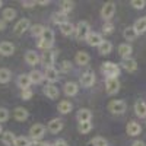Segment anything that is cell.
Returning <instances> with one entry per match:
<instances>
[{
    "instance_id": "obj_1",
    "label": "cell",
    "mask_w": 146,
    "mask_h": 146,
    "mask_svg": "<svg viewBox=\"0 0 146 146\" xmlns=\"http://www.w3.org/2000/svg\"><path fill=\"white\" fill-rule=\"evenodd\" d=\"M54 45V31L51 28H45L44 34L41 35V38L38 41V48L41 50H51Z\"/></svg>"
},
{
    "instance_id": "obj_2",
    "label": "cell",
    "mask_w": 146,
    "mask_h": 146,
    "mask_svg": "<svg viewBox=\"0 0 146 146\" xmlns=\"http://www.w3.org/2000/svg\"><path fill=\"white\" fill-rule=\"evenodd\" d=\"M101 70H102L104 75L107 76V79H111V78H117V79H118L120 72H121L120 66L115 64V63H113V62H105V63H102Z\"/></svg>"
},
{
    "instance_id": "obj_3",
    "label": "cell",
    "mask_w": 146,
    "mask_h": 146,
    "mask_svg": "<svg viewBox=\"0 0 146 146\" xmlns=\"http://www.w3.org/2000/svg\"><path fill=\"white\" fill-rule=\"evenodd\" d=\"M91 32V27H89V23L86 21H80L78 22V25L75 27V32H73V35H75V38L76 40H86V36L89 35Z\"/></svg>"
},
{
    "instance_id": "obj_4",
    "label": "cell",
    "mask_w": 146,
    "mask_h": 146,
    "mask_svg": "<svg viewBox=\"0 0 146 146\" xmlns=\"http://www.w3.org/2000/svg\"><path fill=\"white\" fill-rule=\"evenodd\" d=\"M45 126L44 124H40V123H35V124H32L31 126V129H29V136H31V139L34 140V142H38L40 139H42L44 137V135H45Z\"/></svg>"
},
{
    "instance_id": "obj_5",
    "label": "cell",
    "mask_w": 146,
    "mask_h": 146,
    "mask_svg": "<svg viewBox=\"0 0 146 146\" xmlns=\"http://www.w3.org/2000/svg\"><path fill=\"white\" fill-rule=\"evenodd\" d=\"M115 13V3L114 2H107L102 5L101 7V18L105 21V22H110V19H111Z\"/></svg>"
},
{
    "instance_id": "obj_6",
    "label": "cell",
    "mask_w": 146,
    "mask_h": 146,
    "mask_svg": "<svg viewBox=\"0 0 146 146\" xmlns=\"http://www.w3.org/2000/svg\"><path fill=\"white\" fill-rule=\"evenodd\" d=\"M126 102L121 101V100H113L111 102L108 104V111L113 113V114H123L126 111Z\"/></svg>"
},
{
    "instance_id": "obj_7",
    "label": "cell",
    "mask_w": 146,
    "mask_h": 146,
    "mask_svg": "<svg viewBox=\"0 0 146 146\" xmlns=\"http://www.w3.org/2000/svg\"><path fill=\"white\" fill-rule=\"evenodd\" d=\"M56 53L57 51H54V50H45L42 53V56L40 58H41V63L44 64V67H53L54 60H56Z\"/></svg>"
},
{
    "instance_id": "obj_8",
    "label": "cell",
    "mask_w": 146,
    "mask_h": 146,
    "mask_svg": "<svg viewBox=\"0 0 146 146\" xmlns=\"http://www.w3.org/2000/svg\"><path fill=\"white\" fill-rule=\"evenodd\" d=\"M105 91H107L108 95H115L120 91V80L117 78L107 79V82H105Z\"/></svg>"
},
{
    "instance_id": "obj_9",
    "label": "cell",
    "mask_w": 146,
    "mask_h": 146,
    "mask_svg": "<svg viewBox=\"0 0 146 146\" xmlns=\"http://www.w3.org/2000/svg\"><path fill=\"white\" fill-rule=\"evenodd\" d=\"M94 83H95V73H94V70H88V72L82 73V76H80V85H82L83 88H91Z\"/></svg>"
},
{
    "instance_id": "obj_10",
    "label": "cell",
    "mask_w": 146,
    "mask_h": 146,
    "mask_svg": "<svg viewBox=\"0 0 146 146\" xmlns=\"http://www.w3.org/2000/svg\"><path fill=\"white\" fill-rule=\"evenodd\" d=\"M42 92H44V95L47 96V98H50V100H57L58 95H60V91H58V88L56 86L54 83L45 85V86L42 88Z\"/></svg>"
},
{
    "instance_id": "obj_11",
    "label": "cell",
    "mask_w": 146,
    "mask_h": 146,
    "mask_svg": "<svg viewBox=\"0 0 146 146\" xmlns=\"http://www.w3.org/2000/svg\"><path fill=\"white\" fill-rule=\"evenodd\" d=\"M85 41H86L88 45H91V47H100L101 42L104 41V38H102V35H101V34H98V32H92V31H91Z\"/></svg>"
},
{
    "instance_id": "obj_12",
    "label": "cell",
    "mask_w": 146,
    "mask_h": 146,
    "mask_svg": "<svg viewBox=\"0 0 146 146\" xmlns=\"http://www.w3.org/2000/svg\"><path fill=\"white\" fill-rule=\"evenodd\" d=\"M47 129H48L50 133H53V135L62 131V129H63V120L62 118H53V120H50V121H48V124H47Z\"/></svg>"
},
{
    "instance_id": "obj_13",
    "label": "cell",
    "mask_w": 146,
    "mask_h": 146,
    "mask_svg": "<svg viewBox=\"0 0 146 146\" xmlns=\"http://www.w3.org/2000/svg\"><path fill=\"white\" fill-rule=\"evenodd\" d=\"M58 70L53 66V67H45L44 69V79H47V82L54 83L56 80H58Z\"/></svg>"
},
{
    "instance_id": "obj_14",
    "label": "cell",
    "mask_w": 146,
    "mask_h": 146,
    "mask_svg": "<svg viewBox=\"0 0 146 146\" xmlns=\"http://www.w3.org/2000/svg\"><path fill=\"white\" fill-rule=\"evenodd\" d=\"M29 28H31L29 21H28V19H21V21L16 22V25H15V28H13V32H15L16 35H22L23 32H27Z\"/></svg>"
},
{
    "instance_id": "obj_15",
    "label": "cell",
    "mask_w": 146,
    "mask_h": 146,
    "mask_svg": "<svg viewBox=\"0 0 146 146\" xmlns=\"http://www.w3.org/2000/svg\"><path fill=\"white\" fill-rule=\"evenodd\" d=\"M41 62V58L38 56V53H35L34 50H28L25 53V63L28 66H35V64H38Z\"/></svg>"
},
{
    "instance_id": "obj_16",
    "label": "cell",
    "mask_w": 146,
    "mask_h": 146,
    "mask_svg": "<svg viewBox=\"0 0 146 146\" xmlns=\"http://www.w3.org/2000/svg\"><path fill=\"white\" fill-rule=\"evenodd\" d=\"M126 131H127V135L129 136H139L140 135V131H142V126L139 123H136V121H129V124L126 127Z\"/></svg>"
},
{
    "instance_id": "obj_17",
    "label": "cell",
    "mask_w": 146,
    "mask_h": 146,
    "mask_svg": "<svg viewBox=\"0 0 146 146\" xmlns=\"http://www.w3.org/2000/svg\"><path fill=\"white\" fill-rule=\"evenodd\" d=\"M13 53H15V45L12 44V42H9V41L0 42V54H2V56L9 57V56H12Z\"/></svg>"
},
{
    "instance_id": "obj_18",
    "label": "cell",
    "mask_w": 146,
    "mask_h": 146,
    "mask_svg": "<svg viewBox=\"0 0 146 146\" xmlns=\"http://www.w3.org/2000/svg\"><path fill=\"white\" fill-rule=\"evenodd\" d=\"M117 50H118V54L123 57V60H124V58H130V57H131V53H133V48H131V45H130L129 42L120 44Z\"/></svg>"
},
{
    "instance_id": "obj_19",
    "label": "cell",
    "mask_w": 146,
    "mask_h": 146,
    "mask_svg": "<svg viewBox=\"0 0 146 146\" xmlns=\"http://www.w3.org/2000/svg\"><path fill=\"white\" fill-rule=\"evenodd\" d=\"M16 83H18V86H19L22 91H23V89H29V86H31L29 75H28V73H22V75H19Z\"/></svg>"
},
{
    "instance_id": "obj_20",
    "label": "cell",
    "mask_w": 146,
    "mask_h": 146,
    "mask_svg": "<svg viewBox=\"0 0 146 146\" xmlns=\"http://www.w3.org/2000/svg\"><path fill=\"white\" fill-rule=\"evenodd\" d=\"M63 92H64L67 96H75V95L79 92L78 83H75V82H66L64 86H63Z\"/></svg>"
},
{
    "instance_id": "obj_21",
    "label": "cell",
    "mask_w": 146,
    "mask_h": 146,
    "mask_svg": "<svg viewBox=\"0 0 146 146\" xmlns=\"http://www.w3.org/2000/svg\"><path fill=\"white\" fill-rule=\"evenodd\" d=\"M76 118L79 123H85V121H91L92 120V113H91V110L88 108H80L78 114H76Z\"/></svg>"
},
{
    "instance_id": "obj_22",
    "label": "cell",
    "mask_w": 146,
    "mask_h": 146,
    "mask_svg": "<svg viewBox=\"0 0 146 146\" xmlns=\"http://www.w3.org/2000/svg\"><path fill=\"white\" fill-rule=\"evenodd\" d=\"M13 117H15V120H18V121H25V120L29 117V113H28L27 108L16 107V108L13 110Z\"/></svg>"
},
{
    "instance_id": "obj_23",
    "label": "cell",
    "mask_w": 146,
    "mask_h": 146,
    "mask_svg": "<svg viewBox=\"0 0 146 146\" xmlns=\"http://www.w3.org/2000/svg\"><path fill=\"white\" fill-rule=\"evenodd\" d=\"M121 67H123L124 70H127V72H136L137 70V62L135 58H124L123 62H121Z\"/></svg>"
},
{
    "instance_id": "obj_24",
    "label": "cell",
    "mask_w": 146,
    "mask_h": 146,
    "mask_svg": "<svg viewBox=\"0 0 146 146\" xmlns=\"http://www.w3.org/2000/svg\"><path fill=\"white\" fill-rule=\"evenodd\" d=\"M89 60H91V57L86 51H78L76 56H75V62L79 66H86L89 63Z\"/></svg>"
},
{
    "instance_id": "obj_25",
    "label": "cell",
    "mask_w": 146,
    "mask_h": 146,
    "mask_svg": "<svg viewBox=\"0 0 146 146\" xmlns=\"http://www.w3.org/2000/svg\"><path fill=\"white\" fill-rule=\"evenodd\" d=\"M2 142H3L6 146H15L16 136H15L12 131L6 130V131H3V133H2Z\"/></svg>"
},
{
    "instance_id": "obj_26",
    "label": "cell",
    "mask_w": 146,
    "mask_h": 146,
    "mask_svg": "<svg viewBox=\"0 0 146 146\" xmlns=\"http://www.w3.org/2000/svg\"><path fill=\"white\" fill-rule=\"evenodd\" d=\"M135 113H136L137 117L146 118V102L145 101H142V100L136 101V104H135Z\"/></svg>"
},
{
    "instance_id": "obj_27",
    "label": "cell",
    "mask_w": 146,
    "mask_h": 146,
    "mask_svg": "<svg viewBox=\"0 0 146 146\" xmlns=\"http://www.w3.org/2000/svg\"><path fill=\"white\" fill-rule=\"evenodd\" d=\"M29 79H31V83H35V85H40L42 80H44V73L40 72V70H31L29 73Z\"/></svg>"
},
{
    "instance_id": "obj_28",
    "label": "cell",
    "mask_w": 146,
    "mask_h": 146,
    "mask_svg": "<svg viewBox=\"0 0 146 146\" xmlns=\"http://www.w3.org/2000/svg\"><path fill=\"white\" fill-rule=\"evenodd\" d=\"M133 28H135V31L137 32V35H139V34H145V32H146V16L139 18V19L135 22Z\"/></svg>"
},
{
    "instance_id": "obj_29",
    "label": "cell",
    "mask_w": 146,
    "mask_h": 146,
    "mask_svg": "<svg viewBox=\"0 0 146 146\" xmlns=\"http://www.w3.org/2000/svg\"><path fill=\"white\" fill-rule=\"evenodd\" d=\"M123 36H124L126 41H135L137 38V32L135 31V28H133V27H127L123 31Z\"/></svg>"
},
{
    "instance_id": "obj_30",
    "label": "cell",
    "mask_w": 146,
    "mask_h": 146,
    "mask_svg": "<svg viewBox=\"0 0 146 146\" xmlns=\"http://www.w3.org/2000/svg\"><path fill=\"white\" fill-rule=\"evenodd\" d=\"M60 32H62L63 35H66V36L73 35V32H75V25L67 21V22H64V23H62V25H60Z\"/></svg>"
},
{
    "instance_id": "obj_31",
    "label": "cell",
    "mask_w": 146,
    "mask_h": 146,
    "mask_svg": "<svg viewBox=\"0 0 146 146\" xmlns=\"http://www.w3.org/2000/svg\"><path fill=\"white\" fill-rule=\"evenodd\" d=\"M16 18V10L15 9H12V7H6L3 9V13H2V19L5 22H10V21H13Z\"/></svg>"
},
{
    "instance_id": "obj_32",
    "label": "cell",
    "mask_w": 146,
    "mask_h": 146,
    "mask_svg": "<svg viewBox=\"0 0 146 146\" xmlns=\"http://www.w3.org/2000/svg\"><path fill=\"white\" fill-rule=\"evenodd\" d=\"M72 108H73V105H72V102L67 101V100L60 101L58 105H57V110H58V111L62 113V114H67V113H70V111H72Z\"/></svg>"
},
{
    "instance_id": "obj_33",
    "label": "cell",
    "mask_w": 146,
    "mask_h": 146,
    "mask_svg": "<svg viewBox=\"0 0 146 146\" xmlns=\"http://www.w3.org/2000/svg\"><path fill=\"white\" fill-rule=\"evenodd\" d=\"M98 51H100L101 56H107V54H110V53L113 51V44L110 42V41H105V40H104V41L101 42V45L98 47Z\"/></svg>"
},
{
    "instance_id": "obj_34",
    "label": "cell",
    "mask_w": 146,
    "mask_h": 146,
    "mask_svg": "<svg viewBox=\"0 0 146 146\" xmlns=\"http://www.w3.org/2000/svg\"><path fill=\"white\" fill-rule=\"evenodd\" d=\"M51 21H53L54 23H57V25L60 27L62 23L67 22V15H64L63 12H54L53 16H51Z\"/></svg>"
},
{
    "instance_id": "obj_35",
    "label": "cell",
    "mask_w": 146,
    "mask_h": 146,
    "mask_svg": "<svg viewBox=\"0 0 146 146\" xmlns=\"http://www.w3.org/2000/svg\"><path fill=\"white\" fill-rule=\"evenodd\" d=\"M29 29H31V35H32V36L41 38V35H42V34H44V31H45V27H44V25H41V23H35V25H32Z\"/></svg>"
},
{
    "instance_id": "obj_36",
    "label": "cell",
    "mask_w": 146,
    "mask_h": 146,
    "mask_svg": "<svg viewBox=\"0 0 146 146\" xmlns=\"http://www.w3.org/2000/svg\"><path fill=\"white\" fill-rule=\"evenodd\" d=\"M12 79V73L6 67H0V83H7Z\"/></svg>"
},
{
    "instance_id": "obj_37",
    "label": "cell",
    "mask_w": 146,
    "mask_h": 146,
    "mask_svg": "<svg viewBox=\"0 0 146 146\" xmlns=\"http://www.w3.org/2000/svg\"><path fill=\"white\" fill-rule=\"evenodd\" d=\"M72 9H73V2H70V0H64V2L60 3V12H63L64 15L72 12Z\"/></svg>"
},
{
    "instance_id": "obj_38",
    "label": "cell",
    "mask_w": 146,
    "mask_h": 146,
    "mask_svg": "<svg viewBox=\"0 0 146 146\" xmlns=\"http://www.w3.org/2000/svg\"><path fill=\"white\" fill-rule=\"evenodd\" d=\"M78 130L82 133V135H85V133H89V131L92 130V123H91V121H85V123H79Z\"/></svg>"
},
{
    "instance_id": "obj_39",
    "label": "cell",
    "mask_w": 146,
    "mask_h": 146,
    "mask_svg": "<svg viewBox=\"0 0 146 146\" xmlns=\"http://www.w3.org/2000/svg\"><path fill=\"white\" fill-rule=\"evenodd\" d=\"M15 146H31V140H29V137H25V136L16 137Z\"/></svg>"
},
{
    "instance_id": "obj_40",
    "label": "cell",
    "mask_w": 146,
    "mask_h": 146,
    "mask_svg": "<svg viewBox=\"0 0 146 146\" xmlns=\"http://www.w3.org/2000/svg\"><path fill=\"white\" fill-rule=\"evenodd\" d=\"M91 143H92V146H108V143H107V140L104 139V137H94L92 140H91Z\"/></svg>"
},
{
    "instance_id": "obj_41",
    "label": "cell",
    "mask_w": 146,
    "mask_h": 146,
    "mask_svg": "<svg viewBox=\"0 0 146 146\" xmlns=\"http://www.w3.org/2000/svg\"><path fill=\"white\" fill-rule=\"evenodd\" d=\"M130 5L135 7V9H137V10H142L146 6V2H145V0H131Z\"/></svg>"
},
{
    "instance_id": "obj_42",
    "label": "cell",
    "mask_w": 146,
    "mask_h": 146,
    "mask_svg": "<svg viewBox=\"0 0 146 146\" xmlns=\"http://www.w3.org/2000/svg\"><path fill=\"white\" fill-rule=\"evenodd\" d=\"M113 31H114V25H113V23L111 22H105L104 27H102V32L105 35H108V34H113Z\"/></svg>"
},
{
    "instance_id": "obj_43",
    "label": "cell",
    "mask_w": 146,
    "mask_h": 146,
    "mask_svg": "<svg viewBox=\"0 0 146 146\" xmlns=\"http://www.w3.org/2000/svg\"><path fill=\"white\" fill-rule=\"evenodd\" d=\"M7 118H9V110L0 108V124L5 123V121H7Z\"/></svg>"
},
{
    "instance_id": "obj_44",
    "label": "cell",
    "mask_w": 146,
    "mask_h": 146,
    "mask_svg": "<svg viewBox=\"0 0 146 146\" xmlns=\"http://www.w3.org/2000/svg\"><path fill=\"white\" fill-rule=\"evenodd\" d=\"M21 98L25 100V101L31 100V98H32V91H31V89H23V91L21 92Z\"/></svg>"
},
{
    "instance_id": "obj_45",
    "label": "cell",
    "mask_w": 146,
    "mask_h": 146,
    "mask_svg": "<svg viewBox=\"0 0 146 146\" xmlns=\"http://www.w3.org/2000/svg\"><path fill=\"white\" fill-rule=\"evenodd\" d=\"M70 70H72V63H70V62H67V60L62 62V72L67 73V72H70Z\"/></svg>"
},
{
    "instance_id": "obj_46",
    "label": "cell",
    "mask_w": 146,
    "mask_h": 146,
    "mask_svg": "<svg viewBox=\"0 0 146 146\" xmlns=\"http://www.w3.org/2000/svg\"><path fill=\"white\" fill-rule=\"evenodd\" d=\"M22 7H34L36 5V2H34V0H23V2H21Z\"/></svg>"
},
{
    "instance_id": "obj_47",
    "label": "cell",
    "mask_w": 146,
    "mask_h": 146,
    "mask_svg": "<svg viewBox=\"0 0 146 146\" xmlns=\"http://www.w3.org/2000/svg\"><path fill=\"white\" fill-rule=\"evenodd\" d=\"M51 146H69V145H67V142L63 140V139H56V140L51 143Z\"/></svg>"
},
{
    "instance_id": "obj_48",
    "label": "cell",
    "mask_w": 146,
    "mask_h": 146,
    "mask_svg": "<svg viewBox=\"0 0 146 146\" xmlns=\"http://www.w3.org/2000/svg\"><path fill=\"white\" fill-rule=\"evenodd\" d=\"M131 146H146V143L142 142V140H135V142L131 143Z\"/></svg>"
},
{
    "instance_id": "obj_49",
    "label": "cell",
    "mask_w": 146,
    "mask_h": 146,
    "mask_svg": "<svg viewBox=\"0 0 146 146\" xmlns=\"http://www.w3.org/2000/svg\"><path fill=\"white\" fill-rule=\"evenodd\" d=\"M6 29V22L3 19H0V31H5Z\"/></svg>"
},
{
    "instance_id": "obj_50",
    "label": "cell",
    "mask_w": 146,
    "mask_h": 146,
    "mask_svg": "<svg viewBox=\"0 0 146 146\" xmlns=\"http://www.w3.org/2000/svg\"><path fill=\"white\" fill-rule=\"evenodd\" d=\"M38 5H41V6H47V5H50V2H48V0H41V2H38Z\"/></svg>"
},
{
    "instance_id": "obj_51",
    "label": "cell",
    "mask_w": 146,
    "mask_h": 146,
    "mask_svg": "<svg viewBox=\"0 0 146 146\" xmlns=\"http://www.w3.org/2000/svg\"><path fill=\"white\" fill-rule=\"evenodd\" d=\"M38 146H51V143H48V142H41V143H38Z\"/></svg>"
},
{
    "instance_id": "obj_52",
    "label": "cell",
    "mask_w": 146,
    "mask_h": 146,
    "mask_svg": "<svg viewBox=\"0 0 146 146\" xmlns=\"http://www.w3.org/2000/svg\"><path fill=\"white\" fill-rule=\"evenodd\" d=\"M3 6V2H2V0H0V7H2Z\"/></svg>"
},
{
    "instance_id": "obj_53",
    "label": "cell",
    "mask_w": 146,
    "mask_h": 146,
    "mask_svg": "<svg viewBox=\"0 0 146 146\" xmlns=\"http://www.w3.org/2000/svg\"><path fill=\"white\" fill-rule=\"evenodd\" d=\"M0 133H3V130H2V126H0Z\"/></svg>"
}]
</instances>
